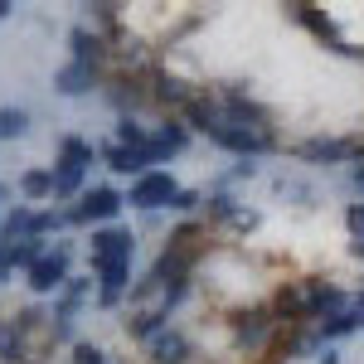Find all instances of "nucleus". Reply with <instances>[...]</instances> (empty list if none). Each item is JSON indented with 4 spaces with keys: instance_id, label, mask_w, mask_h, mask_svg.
<instances>
[{
    "instance_id": "obj_1",
    "label": "nucleus",
    "mask_w": 364,
    "mask_h": 364,
    "mask_svg": "<svg viewBox=\"0 0 364 364\" xmlns=\"http://www.w3.org/2000/svg\"><path fill=\"white\" fill-rule=\"evenodd\" d=\"M175 195H180V190H175V180H170L166 170H146L136 185H132L127 204H136V209H161V204H170Z\"/></svg>"
},
{
    "instance_id": "obj_2",
    "label": "nucleus",
    "mask_w": 364,
    "mask_h": 364,
    "mask_svg": "<svg viewBox=\"0 0 364 364\" xmlns=\"http://www.w3.org/2000/svg\"><path fill=\"white\" fill-rule=\"evenodd\" d=\"M127 199L117 195L112 185H97V190H87L83 204L68 214V224H92V219H117V209H122Z\"/></svg>"
},
{
    "instance_id": "obj_3",
    "label": "nucleus",
    "mask_w": 364,
    "mask_h": 364,
    "mask_svg": "<svg viewBox=\"0 0 364 364\" xmlns=\"http://www.w3.org/2000/svg\"><path fill=\"white\" fill-rule=\"evenodd\" d=\"M209 141H219L224 151H238V156H262V151L272 146L267 132H243V127H228V122H219V127L209 132Z\"/></svg>"
},
{
    "instance_id": "obj_4",
    "label": "nucleus",
    "mask_w": 364,
    "mask_h": 364,
    "mask_svg": "<svg viewBox=\"0 0 364 364\" xmlns=\"http://www.w3.org/2000/svg\"><path fill=\"white\" fill-rule=\"evenodd\" d=\"M63 282H68V248L44 252V257L29 267V287H34V291H58Z\"/></svg>"
},
{
    "instance_id": "obj_5",
    "label": "nucleus",
    "mask_w": 364,
    "mask_h": 364,
    "mask_svg": "<svg viewBox=\"0 0 364 364\" xmlns=\"http://www.w3.org/2000/svg\"><path fill=\"white\" fill-rule=\"evenodd\" d=\"M92 262L107 267V262H132V233L127 228H97L92 233Z\"/></svg>"
},
{
    "instance_id": "obj_6",
    "label": "nucleus",
    "mask_w": 364,
    "mask_h": 364,
    "mask_svg": "<svg viewBox=\"0 0 364 364\" xmlns=\"http://www.w3.org/2000/svg\"><path fill=\"white\" fill-rule=\"evenodd\" d=\"M151 360L156 364H185L190 360V340L175 336V331H161V336L151 340Z\"/></svg>"
},
{
    "instance_id": "obj_7",
    "label": "nucleus",
    "mask_w": 364,
    "mask_h": 364,
    "mask_svg": "<svg viewBox=\"0 0 364 364\" xmlns=\"http://www.w3.org/2000/svg\"><path fill=\"white\" fill-rule=\"evenodd\" d=\"M355 151H360V141H326V136H316V141L301 146L306 161H350Z\"/></svg>"
},
{
    "instance_id": "obj_8",
    "label": "nucleus",
    "mask_w": 364,
    "mask_h": 364,
    "mask_svg": "<svg viewBox=\"0 0 364 364\" xmlns=\"http://www.w3.org/2000/svg\"><path fill=\"white\" fill-rule=\"evenodd\" d=\"M127 267H132V262H107V267H97V277H102V306H112L117 296H122V287H127Z\"/></svg>"
},
{
    "instance_id": "obj_9",
    "label": "nucleus",
    "mask_w": 364,
    "mask_h": 364,
    "mask_svg": "<svg viewBox=\"0 0 364 364\" xmlns=\"http://www.w3.org/2000/svg\"><path fill=\"white\" fill-rule=\"evenodd\" d=\"M87 87H92V68H87V63H68V68L58 73V92H68V97H78Z\"/></svg>"
},
{
    "instance_id": "obj_10",
    "label": "nucleus",
    "mask_w": 364,
    "mask_h": 364,
    "mask_svg": "<svg viewBox=\"0 0 364 364\" xmlns=\"http://www.w3.org/2000/svg\"><path fill=\"white\" fill-rule=\"evenodd\" d=\"M20 190H25L29 199H49L54 195V170H25V175H20Z\"/></svg>"
},
{
    "instance_id": "obj_11",
    "label": "nucleus",
    "mask_w": 364,
    "mask_h": 364,
    "mask_svg": "<svg viewBox=\"0 0 364 364\" xmlns=\"http://www.w3.org/2000/svg\"><path fill=\"white\" fill-rule=\"evenodd\" d=\"M83 170L87 166H78V161H58V170H54V195H73V190L83 185Z\"/></svg>"
},
{
    "instance_id": "obj_12",
    "label": "nucleus",
    "mask_w": 364,
    "mask_h": 364,
    "mask_svg": "<svg viewBox=\"0 0 364 364\" xmlns=\"http://www.w3.org/2000/svg\"><path fill=\"white\" fill-rule=\"evenodd\" d=\"M39 257H44V238H20L10 248V267H34Z\"/></svg>"
},
{
    "instance_id": "obj_13",
    "label": "nucleus",
    "mask_w": 364,
    "mask_h": 364,
    "mask_svg": "<svg viewBox=\"0 0 364 364\" xmlns=\"http://www.w3.org/2000/svg\"><path fill=\"white\" fill-rule=\"evenodd\" d=\"M25 127H29V117L20 112V107H0V141L25 136Z\"/></svg>"
},
{
    "instance_id": "obj_14",
    "label": "nucleus",
    "mask_w": 364,
    "mask_h": 364,
    "mask_svg": "<svg viewBox=\"0 0 364 364\" xmlns=\"http://www.w3.org/2000/svg\"><path fill=\"white\" fill-rule=\"evenodd\" d=\"M161 326H166V316H161V311H146V316H136V321H132V336L156 340V336H161Z\"/></svg>"
},
{
    "instance_id": "obj_15",
    "label": "nucleus",
    "mask_w": 364,
    "mask_h": 364,
    "mask_svg": "<svg viewBox=\"0 0 364 364\" xmlns=\"http://www.w3.org/2000/svg\"><path fill=\"white\" fill-rule=\"evenodd\" d=\"M68 44H73V54H78V63H87V58H97V34H87V29H73V34H68Z\"/></svg>"
},
{
    "instance_id": "obj_16",
    "label": "nucleus",
    "mask_w": 364,
    "mask_h": 364,
    "mask_svg": "<svg viewBox=\"0 0 364 364\" xmlns=\"http://www.w3.org/2000/svg\"><path fill=\"white\" fill-rule=\"evenodd\" d=\"M63 161L87 166V161H92V146H87V141H78V136H68V141H63Z\"/></svg>"
},
{
    "instance_id": "obj_17",
    "label": "nucleus",
    "mask_w": 364,
    "mask_h": 364,
    "mask_svg": "<svg viewBox=\"0 0 364 364\" xmlns=\"http://www.w3.org/2000/svg\"><path fill=\"white\" fill-rule=\"evenodd\" d=\"M355 326H360V316H350V311H340V316H331V321H326V336H350Z\"/></svg>"
},
{
    "instance_id": "obj_18",
    "label": "nucleus",
    "mask_w": 364,
    "mask_h": 364,
    "mask_svg": "<svg viewBox=\"0 0 364 364\" xmlns=\"http://www.w3.org/2000/svg\"><path fill=\"white\" fill-rule=\"evenodd\" d=\"M117 136H122V146H146V141H151V136H146V132L136 127V122H132V117L117 127Z\"/></svg>"
},
{
    "instance_id": "obj_19",
    "label": "nucleus",
    "mask_w": 364,
    "mask_h": 364,
    "mask_svg": "<svg viewBox=\"0 0 364 364\" xmlns=\"http://www.w3.org/2000/svg\"><path fill=\"white\" fill-rule=\"evenodd\" d=\"M73 364H102V350H97V345H73Z\"/></svg>"
},
{
    "instance_id": "obj_20",
    "label": "nucleus",
    "mask_w": 364,
    "mask_h": 364,
    "mask_svg": "<svg viewBox=\"0 0 364 364\" xmlns=\"http://www.w3.org/2000/svg\"><path fill=\"white\" fill-rule=\"evenodd\" d=\"M199 204V195H190V190H180V195L170 199V209H195Z\"/></svg>"
},
{
    "instance_id": "obj_21",
    "label": "nucleus",
    "mask_w": 364,
    "mask_h": 364,
    "mask_svg": "<svg viewBox=\"0 0 364 364\" xmlns=\"http://www.w3.org/2000/svg\"><path fill=\"white\" fill-rule=\"evenodd\" d=\"M209 204H214V214H219V219H228V214H233V199H228V195H219V199H209Z\"/></svg>"
},
{
    "instance_id": "obj_22",
    "label": "nucleus",
    "mask_w": 364,
    "mask_h": 364,
    "mask_svg": "<svg viewBox=\"0 0 364 364\" xmlns=\"http://www.w3.org/2000/svg\"><path fill=\"white\" fill-rule=\"evenodd\" d=\"M350 228H355V233H364V204H355V209H350Z\"/></svg>"
},
{
    "instance_id": "obj_23",
    "label": "nucleus",
    "mask_w": 364,
    "mask_h": 364,
    "mask_svg": "<svg viewBox=\"0 0 364 364\" xmlns=\"http://www.w3.org/2000/svg\"><path fill=\"white\" fill-rule=\"evenodd\" d=\"M321 364H340V355H336V350H326V355H321Z\"/></svg>"
},
{
    "instance_id": "obj_24",
    "label": "nucleus",
    "mask_w": 364,
    "mask_h": 364,
    "mask_svg": "<svg viewBox=\"0 0 364 364\" xmlns=\"http://www.w3.org/2000/svg\"><path fill=\"white\" fill-rule=\"evenodd\" d=\"M355 185H360V190H364V166H360V170H355Z\"/></svg>"
},
{
    "instance_id": "obj_25",
    "label": "nucleus",
    "mask_w": 364,
    "mask_h": 364,
    "mask_svg": "<svg viewBox=\"0 0 364 364\" xmlns=\"http://www.w3.org/2000/svg\"><path fill=\"white\" fill-rule=\"evenodd\" d=\"M5 15H10V5H5V0H0V20H5Z\"/></svg>"
}]
</instances>
